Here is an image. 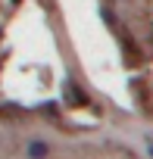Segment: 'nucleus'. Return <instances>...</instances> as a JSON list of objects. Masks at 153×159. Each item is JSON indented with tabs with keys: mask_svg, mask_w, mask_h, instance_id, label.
<instances>
[{
	"mask_svg": "<svg viewBox=\"0 0 153 159\" xmlns=\"http://www.w3.org/2000/svg\"><path fill=\"white\" fill-rule=\"evenodd\" d=\"M66 100L75 103V106H85V103H88V94H85V88H78L75 81H69V84H66Z\"/></svg>",
	"mask_w": 153,
	"mask_h": 159,
	"instance_id": "f257e3e1",
	"label": "nucleus"
},
{
	"mask_svg": "<svg viewBox=\"0 0 153 159\" xmlns=\"http://www.w3.org/2000/svg\"><path fill=\"white\" fill-rule=\"evenodd\" d=\"M150 156H153V143H150Z\"/></svg>",
	"mask_w": 153,
	"mask_h": 159,
	"instance_id": "7ed1b4c3",
	"label": "nucleus"
},
{
	"mask_svg": "<svg viewBox=\"0 0 153 159\" xmlns=\"http://www.w3.org/2000/svg\"><path fill=\"white\" fill-rule=\"evenodd\" d=\"M25 153H28V159H44V156H47V153H50V147H47V143H44V140H31V143H28V150H25Z\"/></svg>",
	"mask_w": 153,
	"mask_h": 159,
	"instance_id": "f03ea898",
	"label": "nucleus"
}]
</instances>
